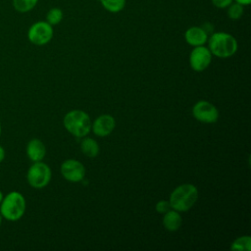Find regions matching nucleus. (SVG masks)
<instances>
[{
	"instance_id": "obj_16",
	"label": "nucleus",
	"mask_w": 251,
	"mask_h": 251,
	"mask_svg": "<svg viewBox=\"0 0 251 251\" xmlns=\"http://www.w3.org/2000/svg\"><path fill=\"white\" fill-rule=\"evenodd\" d=\"M38 0H13V6L20 13H27L32 10Z\"/></svg>"
},
{
	"instance_id": "obj_22",
	"label": "nucleus",
	"mask_w": 251,
	"mask_h": 251,
	"mask_svg": "<svg viewBox=\"0 0 251 251\" xmlns=\"http://www.w3.org/2000/svg\"><path fill=\"white\" fill-rule=\"evenodd\" d=\"M234 1L241 4L242 6H248L251 3V0H234Z\"/></svg>"
},
{
	"instance_id": "obj_26",
	"label": "nucleus",
	"mask_w": 251,
	"mask_h": 251,
	"mask_svg": "<svg viewBox=\"0 0 251 251\" xmlns=\"http://www.w3.org/2000/svg\"><path fill=\"white\" fill-rule=\"evenodd\" d=\"M1 132H2V126H1V124H0V136H1Z\"/></svg>"
},
{
	"instance_id": "obj_12",
	"label": "nucleus",
	"mask_w": 251,
	"mask_h": 251,
	"mask_svg": "<svg viewBox=\"0 0 251 251\" xmlns=\"http://www.w3.org/2000/svg\"><path fill=\"white\" fill-rule=\"evenodd\" d=\"M185 41L191 46L204 45L208 40V34L201 26H191L184 33Z\"/></svg>"
},
{
	"instance_id": "obj_8",
	"label": "nucleus",
	"mask_w": 251,
	"mask_h": 251,
	"mask_svg": "<svg viewBox=\"0 0 251 251\" xmlns=\"http://www.w3.org/2000/svg\"><path fill=\"white\" fill-rule=\"evenodd\" d=\"M212 53L209 48L200 45L195 46L189 56V63L191 68L196 72L204 71L211 63Z\"/></svg>"
},
{
	"instance_id": "obj_25",
	"label": "nucleus",
	"mask_w": 251,
	"mask_h": 251,
	"mask_svg": "<svg viewBox=\"0 0 251 251\" xmlns=\"http://www.w3.org/2000/svg\"><path fill=\"white\" fill-rule=\"evenodd\" d=\"M2 222H3V217H2L1 214H0V226H1V225H2Z\"/></svg>"
},
{
	"instance_id": "obj_9",
	"label": "nucleus",
	"mask_w": 251,
	"mask_h": 251,
	"mask_svg": "<svg viewBox=\"0 0 251 251\" xmlns=\"http://www.w3.org/2000/svg\"><path fill=\"white\" fill-rule=\"evenodd\" d=\"M61 174L67 180L72 182H77L84 178L85 168L80 162L70 159L62 163Z\"/></svg>"
},
{
	"instance_id": "obj_20",
	"label": "nucleus",
	"mask_w": 251,
	"mask_h": 251,
	"mask_svg": "<svg viewBox=\"0 0 251 251\" xmlns=\"http://www.w3.org/2000/svg\"><path fill=\"white\" fill-rule=\"evenodd\" d=\"M170 208H171V205L169 201L161 200L156 204V210L158 213H161V214H165L167 211L170 210Z\"/></svg>"
},
{
	"instance_id": "obj_17",
	"label": "nucleus",
	"mask_w": 251,
	"mask_h": 251,
	"mask_svg": "<svg viewBox=\"0 0 251 251\" xmlns=\"http://www.w3.org/2000/svg\"><path fill=\"white\" fill-rule=\"evenodd\" d=\"M226 8H227V12H226L227 17L232 21L239 20L242 17L244 12V6H242L237 2H232Z\"/></svg>"
},
{
	"instance_id": "obj_3",
	"label": "nucleus",
	"mask_w": 251,
	"mask_h": 251,
	"mask_svg": "<svg viewBox=\"0 0 251 251\" xmlns=\"http://www.w3.org/2000/svg\"><path fill=\"white\" fill-rule=\"evenodd\" d=\"M207 41L210 52L220 58L231 57L237 51L236 39L226 32H214Z\"/></svg>"
},
{
	"instance_id": "obj_24",
	"label": "nucleus",
	"mask_w": 251,
	"mask_h": 251,
	"mask_svg": "<svg viewBox=\"0 0 251 251\" xmlns=\"http://www.w3.org/2000/svg\"><path fill=\"white\" fill-rule=\"evenodd\" d=\"M3 197H4V194H3V192L0 190V203H1L2 200H3Z\"/></svg>"
},
{
	"instance_id": "obj_13",
	"label": "nucleus",
	"mask_w": 251,
	"mask_h": 251,
	"mask_svg": "<svg viewBox=\"0 0 251 251\" xmlns=\"http://www.w3.org/2000/svg\"><path fill=\"white\" fill-rule=\"evenodd\" d=\"M181 217L176 210L167 211L163 218V225L170 231L177 230L181 226Z\"/></svg>"
},
{
	"instance_id": "obj_14",
	"label": "nucleus",
	"mask_w": 251,
	"mask_h": 251,
	"mask_svg": "<svg viewBox=\"0 0 251 251\" xmlns=\"http://www.w3.org/2000/svg\"><path fill=\"white\" fill-rule=\"evenodd\" d=\"M80 149H81L82 153L84 155H86L87 157H89V158H94L99 153L98 143L90 137H86L81 141Z\"/></svg>"
},
{
	"instance_id": "obj_7",
	"label": "nucleus",
	"mask_w": 251,
	"mask_h": 251,
	"mask_svg": "<svg viewBox=\"0 0 251 251\" xmlns=\"http://www.w3.org/2000/svg\"><path fill=\"white\" fill-rule=\"evenodd\" d=\"M193 117L199 122L212 124L218 121L219 112L217 108L208 101H199L192 108Z\"/></svg>"
},
{
	"instance_id": "obj_15",
	"label": "nucleus",
	"mask_w": 251,
	"mask_h": 251,
	"mask_svg": "<svg viewBox=\"0 0 251 251\" xmlns=\"http://www.w3.org/2000/svg\"><path fill=\"white\" fill-rule=\"evenodd\" d=\"M105 10L110 13H119L126 6V0H100Z\"/></svg>"
},
{
	"instance_id": "obj_5",
	"label": "nucleus",
	"mask_w": 251,
	"mask_h": 251,
	"mask_svg": "<svg viewBox=\"0 0 251 251\" xmlns=\"http://www.w3.org/2000/svg\"><path fill=\"white\" fill-rule=\"evenodd\" d=\"M51 176V170L48 165L42 161L34 162L26 173V180L31 187L40 189L49 183Z\"/></svg>"
},
{
	"instance_id": "obj_2",
	"label": "nucleus",
	"mask_w": 251,
	"mask_h": 251,
	"mask_svg": "<svg viewBox=\"0 0 251 251\" xmlns=\"http://www.w3.org/2000/svg\"><path fill=\"white\" fill-rule=\"evenodd\" d=\"M198 198V190L191 183H184L177 186L170 196L169 203L171 207L177 212L189 210Z\"/></svg>"
},
{
	"instance_id": "obj_1",
	"label": "nucleus",
	"mask_w": 251,
	"mask_h": 251,
	"mask_svg": "<svg viewBox=\"0 0 251 251\" xmlns=\"http://www.w3.org/2000/svg\"><path fill=\"white\" fill-rule=\"evenodd\" d=\"M25 209V199L19 191L9 192L0 203V214L4 220L9 222L19 221L24 216Z\"/></svg>"
},
{
	"instance_id": "obj_23",
	"label": "nucleus",
	"mask_w": 251,
	"mask_h": 251,
	"mask_svg": "<svg viewBox=\"0 0 251 251\" xmlns=\"http://www.w3.org/2000/svg\"><path fill=\"white\" fill-rule=\"evenodd\" d=\"M5 159V150L4 148L0 145V163H2Z\"/></svg>"
},
{
	"instance_id": "obj_18",
	"label": "nucleus",
	"mask_w": 251,
	"mask_h": 251,
	"mask_svg": "<svg viewBox=\"0 0 251 251\" xmlns=\"http://www.w3.org/2000/svg\"><path fill=\"white\" fill-rule=\"evenodd\" d=\"M231 250H238V251H249L251 249V237L250 236H241L236 238L230 246Z\"/></svg>"
},
{
	"instance_id": "obj_11",
	"label": "nucleus",
	"mask_w": 251,
	"mask_h": 251,
	"mask_svg": "<svg viewBox=\"0 0 251 251\" xmlns=\"http://www.w3.org/2000/svg\"><path fill=\"white\" fill-rule=\"evenodd\" d=\"M46 154V148L44 143L38 138H32L26 145V155L30 161L40 162L43 160Z\"/></svg>"
},
{
	"instance_id": "obj_4",
	"label": "nucleus",
	"mask_w": 251,
	"mask_h": 251,
	"mask_svg": "<svg viewBox=\"0 0 251 251\" xmlns=\"http://www.w3.org/2000/svg\"><path fill=\"white\" fill-rule=\"evenodd\" d=\"M63 123L66 129L76 137L85 136L91 129L90 118L81 110H73L67 113Z\"/></svg>"
},
{
	"instance_id": "obj_6",
	"label": "nucleus",
	"mask_w": 251,
	"mask_h": 251,
	"mask_svg": "<svg viewBox=\"0 0 251 251\" xmlns=\"http://www.w3.org/2000/svg\"><path fill=\"white\" fill-rule=\"evenodd\" d=\"M53 37V27L47 22L39 21L30 25L27 31L28 40L34 45H45Z\"/></svg>"
},
{
	"instance_id": "obj_10",
	"label": "nucleus",
	"mask_w": 251,
	"mask_h": 251,
	"mask_svg": "<svg viewBox=\"0 0 251 251\" xmlns=\"http://www.w3.org/2000/svg\"><path fill=\"white\" fill-rule=\"evenodd\" d=\"M91 127L96 135L107 136L115 127V119L110 115L99 116L91 125Z\"/></svg>"
},
{
	"instance_id": "obj_19",
	"label": "nucleus",
	"mask_w": 251,
	"mask_h": 251,
	"mask_svg": "<svg viewBox=\"0 0 251 251\" xmlns=\"http://www.w3.org/2000/svg\"><path fill=\"white\" fill-rule=\"evenodd\" d=\"M62 20H63V11L57 7L50 9L46 15V22L51 25H58L59 23H61Z\"/></svg>"
},
{
	"instance_id": "obj_21",
	"label": "nucleus",
	"mask_w": 251,
	"mask_h": 251,
	"mask_svg": "<svg viewBox=\"0 0 251 251\" xmlns=\"http://www.w3.org/2000/svg\"><path fill=\"white\" fill-rule=\"evenodd\" d=\"M211 1H212V4L219 9H225L233 2V0H211Z\"/></svg>"
}]
</instances>
